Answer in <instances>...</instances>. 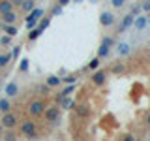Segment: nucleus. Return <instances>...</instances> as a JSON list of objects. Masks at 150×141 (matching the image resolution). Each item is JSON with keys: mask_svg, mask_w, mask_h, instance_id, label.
<instances>
[{"mask_svg": "<svg viewBox=\"0 0 150 141\" xmlns=\"http://www.w3.org/2000/svg\"><path fill=\"white\" fill-rule=\"evenodd\" d=\"M4 139H6V141H15V139H17V135L13 134V132H8V134L4 135Z\"/></svg>", "mask_w": 150, "mask_h": 141, "instance_id": "obj_37", "label": "nucleus"}, {"mask_svg": "<svg viewBox=\"0 0 150 141\" xmlns=\"http://www.w3.org/2000/svg\"><path fill=\"white\" fill-rule=\"evenodd\" d=\"M45 85L49 88H54V87H60L62 85V79L58 77V75H49V77L45 79Z\"/></svg>", "mask_w": 150, "mask_h": 141, "instance_id": "obj_16", "label": "nucleus"}, {"mask_svg": "<svg viewBox=\"0 0 150 141\" xmlns=\"http://www.w3.org/2000/svg\"><path fill=\"white\" fill-rule=\"evenodd\" d=\"M45 107H47L45 100H41V98H38V100H32L30 103H28V115L34 117V119H38V117L43 115Z\"/></svg>", "mask_w": 150, "mask_h": 141, "instance_id": "obj_1", "label": "nucleus"}, {"mask_svg": "<svg viewBox=\"0 0 150 141\" xmlns=\"http://www.w3.org/2000/svg\"><path fill=\"white\" fill-rule=\"evenodd\" d=\"M36 25H38V21H34V19H28V17H26V28H28V30L36 28Z\"/></svg>", "mask_w": 150, "mask_h": 141, "instance_id": "obj_34", "label": "nucleus"}, {"mask_svg": "<svg viewBox=\"0 0 150 141\" xmlns=\"http://www.w3.org/2000/svg\"><path fill=\"white\" fill-rule=\"evenodd\" d=\"M4 90H6L8 98H13V96H17V92H19V85L15 81H9L6 87H4Z\"/></svg>", "mask_w": 150, "mask_h": 141, "instance_id": "obj_13", "label": "nucleus"}, {"mask_svg": "<svg viewBox=\"0 0 150 141\" xmlns=\"http://www.w3.org/2000/svg\"><path fill=\"white\" fill-rule=\"evenodd\" d=\"M0 124H2L6 130H11V128H15V126H17V115H15V113H11V111H6V113H2V119H0Z\"/></svg>", "mask_w": 150, "mask_h": 141, "instance_id": "obj_4", "label": "nucleus"}, {"mask_svg": "<svg viewBox=\"0 0 150 141\" xmlns=\"http://www.w3.org/2000/svg\"><path fill=\"white\" fill-rule=\"evenodd\" d=\"M146 122H148V126H150V115H148V117H146Z\"/></svg>", "mask_w": 150, "mask_h": 141, "instance_id": "obj_42", "label": "nucleus"}, {"mask_svg": "<svg viewBox=\"0 0 150 141\" xmlns=\"http://www.w3.org/2000/svg\"><path fill=\"white\" fill-rule=\"evenodd\" d=\"M116 53L120 56H128L131 53V45L126 43V41H120V43H116Z\"/></svg>", "mask_w": 150, "mask_h": 141, "instance_id": "obj_14", "label": "nucleus"}, {"mask_svg": "<svg viewBox=\"0 0 150 141\" xmlns=\"http://www.w3.org/2000/svg\"><path fill=\"white\" fill-rule=\"evenodd\" d=\"M120 141H137V137H135L133 134H122L120 135Z\"/></svg>", "mask_w": 150, "mask_h": 141, "instance_id": "obj_32", "label": "nucleus"}, {"mask_svg": "<svg viewBox=\"0 0 150 141\" xmlns=\"http://www.w3.org/2000/svg\"><path fill=\"white\" fill-rule=\"evenodd\" d=\"M9 9H13V4L9 2V0H0V15L9 11Z\"/></svg>", "mask_w": 150, "mask_h": 141, "instance_id": "obj_22", "label": "nucleus"}, {"mask_svg": "<svg viewBox=\"0 0 150 141\" xmlns=\"http://www.w3.org/2000/svg\"><path fill=\"white\" fill-rule=\"evenodd\" d=\"M34 8H36V0H23V4H21V9H23L25 13L32 11Z\"/></svg>", "mask_w": 150, "mask_h": 141, "instance_id": "obj_18", "label": "nucleus"}, {"mask_svg": "<svg viewBox=\"0 0 150 141\" xmlns=\"http://www.w3.org/2000/svg\"><path fill=\"white\" fill-rule=\"evenodd\" d=\"M98 68H100V58L96 56V58H92L88 62V70H98Z\"/></svg>", "mask_w": 150, "mask_h": 141, "instance_id": "obj_29", "label": "nucleus"}, {"mask_svg": "<svg viewBox=\"0 0 150 141\" xmlns=\"http://www.w3.org/2000/svg\"><path fill=\"white\" fill-rule=\"evenodd\" d=\"M40 92L47 94V92H49V87H47V85H41V87H40Z\"/></svg>", "mask_w": 150, "mask_h": 141, "instance_id": "obj_39", "label": "nucleus"}, {"mask_svg": "<svg viewBox=\"0 0 150 141\" xmlns=\"http://www.w3.org/2000/svg\"><path fill=\"white\" fill-rule=\"evenodd\" d=\"M69 2H71V0H58V2H56V4H60V6H62V8H66V6H68Z\"/></svg>", "mask_w": 150, "mask_h": 141, "instance_id": "obj_38", "label": "nucleus"}, {"mask_svg": "<svg viewBox=\"0 0 150 141\" xmlns=\"http://www.w3.org/2000/svg\"><path fill=\"white\" fill-rule=\"evenodd\" d=\"M2 132H4V126H2V124H0V134H2Z\"/></svg>", "mask_w": 150, "mask_h": 141, "instance_id": "obj_43", "label": "nucleus"}, {"mask_svg": "<svg viewBox=\"0 0 150 141\" xmlns=\"http://www.w3.org/2000/svg\"><path fill=\"white\" fill-rule=\"evenodd\" d=\"M133 19H135L133 13H128V15H124V19L120 21L118 28H116V30H118V34H120V32H126V30H128V28H129L131 25H133Z\"/></svg>", "mask_w": 150, "mask_h": 141, "instance_id": "obj_9", "label": "nucleus"}, {"mask_svg": "<svg viewBox=\"0 0 150 141\" xmlns=\"http://www.w3.org/2000/svg\"><path fill=\"white\" fill-rule=\"evenodd\" d=\"M77 81V75H71V73H66L62 77V85H69V83H75Z\"/></svg>", "mask_w": 150, "mask_h": 141, "instance_id": "obj_27", "label": "nucleus"}, {"mask_svg": "<svg viewBox=\"0 0 150 141\" xmlns=\"http://www.w3.org/2000/svg\"><path fill=\"white\" fill-rule=\"evenodd\" d=\"M111 4H112V8L118 9V8H122V6L126 4V0H111Z\"/></svg>", "mask_w": 150, "mask_h": 141, "instance_id": "obj_35", "label": "nucleus"}, {"mask_svg": "<svg viewBox=\"0 0 150 141\" xmlns=\"http://www.w3.org/2000/svg\"><path fill=\"white\" fill-rule=\"evenodd\" d=\"M115 21H116V17H115V13H112V11H101L100 13V25L112 26V25H115Z\"/></svg>", "mask_w": 150, "mask_h": 141, "instance_id": "obj_6", "label": "nucleus"}, {"mask_svg": "<svg viewBox=\"0 0 150 141\" xmlns=\"http://www.w3.org/2000/svg\"><path fill=\"white\" fill-rule=\"evenodd\" d=\"M43 13H45V9H43V8H38V6H36L34 9H32V11H28V13H26V17H28V19H34V21H40V19L43 17Z\"/></svg>", "mask_w": 150, "mask_h": 141, "instance_id": "obj_15", "label": "nucleus"}, {"mask_svg": "<svg viewBox=\"0 0 150 141\" xmlns=\"http://www.w3.org/2000/svg\"><path fill=\"white\" fill-rule=\"evenodd\" d=\"M45 119V122H51V124H56V122L60 120V107L58 105H51V107H45L43 115H41Z\"/></svg>", "mask_w": 150, "mask_h": 141, "instance_id": "obj_3", "label": "nucleus"}, {"mask_svg": "<svg viewBox=\"0 0 150 141\" xmlns=\"http://www.w3.org/2000/svg\"><path fill=\"white\" fill-rule=\"evenodd\" d=\"M71 109H75V115H77L79 119H86V117H90V107H88L86 103H77V105H73Z\"/></svg>", "mask_w": 150, "mask_h": 141, "instance_id": "obj_8", "label": "nucleus"}, {"mask_svg": "<svg viewBox=\"0 0 150 141\" xmlns=\"http://www.w3.org/2000/svg\"><path fill=\"white\" fill-rule=\"evenodd\" d=\"M148 141H150V139H148Z\"/></svg>", "mask_w": 150, "mask_h": 141, "instance_id": "obj_44", "label": "nucleus"}, {"mask_svg": "<svg viewBox=\"0 0 150 141\" xmlns=\"http://www.w3.org/2000/svg\"><path fill=\"white\" fill-rule=\"evenodd\" d=\"M131 13H133L135 17H137V15H141V8H139V6H137V8H133V11H131Z\"/></svg>", "mask_w": 150, "mask_h": 141, "instance_id": "obj_40", "label": "nucleus"}, {"mask_svg": "<svg viewBox=\"0 0 150 141\" xmlns=\"http://www.w3.org/2000/svg\"><path fill=\"white\" fill-rule=\"evenodd\" d=\"M109 53H111V47H107V45H100V47H98V51H96V56H98V58H107V56H109Z\"/></svg>", "mask_w": 150, "mask_h": 141, "instance_id": "obj_17", "label": "nucleus"}, {"mask_svg": "<svg viewBox=\"0 0 150 141\" xmlns=\"http://www.w3.org/2000/svg\"><path fill=\"white\" fill-rule=\"evenodd\" d=\"M146 25H148V17L146 15H137L133 19V25L131 26H135V30H144Z\"/></svg>", "mask_w": 150, "mask_h": 141, "instance_id": "obj_11", "label": "nucleus"}, {"mask_svg": "<svg viewBox=\"0 0 150 141\" xmlns=\"http://www.w3.org/2000/svg\"><path fill=\"white\" fill-rule=\"evenodd\" d=\"M9 2H11L13 6H21V4H23V0H9Z\"/></svg>", "mask_w": 150, "mask_h": 141, "instance_id": "obj_41", "label": "nucleus"}, {"mask_svg": "<svg viewBox=\"0 0 150 141\" xmlns=\"http://www.w3.org/2000/svg\"><path fill=\"white\" fill-rule=\"evenodd\" d=\"M11 40H13L11 36H8V34H2V36H0V45H2V47H8V45H11Z\"/></svg>", "mask_w": 150, "mask_h": 141, "instance_id": "obj_26", "label": "nucleus"}, {"mask_svg": "<svg viewBox=\"0 0 150 141\" xmlns=\"http://www.w3.org/2000/svg\"><path fill=\"white\" fill-rule=\"evenodd\" d=\"M101 43H103V45H107V47H112V45H115V40H112L111 36H105V38H103V41H101Z\"/></svg>", "mask_w": 150, "mask_h": 141, "instance_id": "obj_33", "label": "nucleus"}, {"mask_svg": "<svg viewBox=\"0 0 150 141\" xmlns=\"http://www.w3.org/2000/svg\"><path fill=\"white\" fill-rule=\"evenodd\" d=\"M139 8H141V11H150V0H144Z\"/></svg>", "mask_w": 150, "mask_h": 141, "instance_id": "obj_36", "label": "nucleus"}, {"mask_svg": "<svg viewBox=\"0 0 150 141\" xmlns=\"http://www.w3.org/2000/svg\"><path fill=\"white\" fill-rule=\"evenodd\" d=\"M11 62V55L9 53H0V68H6Z\"/></svg>", "mask_w": 150, "mask_h": 141, "instance_id": "obj_23", "label": "nucleus"}, {"mask_svg": "<svg viewBox=\"0 0 150 141\" xmlns=\"http://www.w3.org/2000/svg\"><path fill=\"white\" fill-rule=\"evenodd\" d=\"M41 36V30L40 28H32V30H28V41H34V40H38V38Z\"/></svg>", "mask_w": 150, "mask_h": 141, "instance_id": "obj_25", "label": "nucleus"}, {"mask_svg": "<svg viewBox=\"0 0 150 141\" xmlns=\"http://www.w3.org/2000/svg\"><path fill=\"white\" fill-rule=\"evenodd\" d=\"M56 102L60 103V109H71L75 105V98H71V94L69 96H56Z\"/></svg>", "mask_w": 150, "mask_h": 141, "instance_id": "obj_7", "label": "nucleus"}, {"mask_svg": "<svg viewBox=\"0 0 150 141\" xmlns=\"http://www.w3.org/2000/svg\"><path fill=\"white\" fill-rule=\"evenodd\" d=\"M19 130H21V135H25V137H28V139H30V137H36V135H38V124H36L34 120H30V119L23 122Z\"/></svg>", "mask_w": 150, "mask_h": 141, "instance_id": "obj_2", "label": "nucleus"}, {"mask_svg": "<svg viewBox=\"0 0 150 141\" xmlns=\"http://www.w3.org/2000/svg\"><path fill=\"white\" fill-rule=\"evenodd\" d=\"M62 6H60V4H54L53 6V11H51V17H56V15H60V13H62Z\"/></svg>", "mask_w": 150, "mask_h": 141, "instance_id": "obj_30", "label": "nucleus"}, {"mask_svg": "<svg viewBox=\"0 0 150 141\" xmlns=\"http://www.w3.org/2000/svg\"><path fill=\"white\" fill-rule=\"evenodd\" d=\"M107 75H109V72H107V70H100V68H98L96 72L90 75V81H92L94 87H103V85H105V81H107Z\"/></svg>", "mask_w": 150, "mask_h": 141, "instance_id": "obj_5", "label": "nucleus"}, {"mask_svg": "<svg viewBox=\"0 0 150 141\" xmlns=\"http://www.w3.org/2000/svg\"><path fill=\"white\" fill-rule=\"evenodd\" d=\"M0 23H6V25H15V23H17V13L13 11V9L2 13V15H0Z\"/></svg>", "mask_w": 150, "mask_h": 141, "instance_id": "obj_10", "label": "nucleus"}, {"mask_svg": "<svg viewBox=\"0 0 150 141\" xmlns=\"http://www.w3.org/2000/svg\"><path fill=\"white\" fill-rule=\"evenodd\" d=\"M28 66H30L28 58H23V60H21V64H19V70H21V72H28Z\"/></svg>", "mask_w": 150, "mask_h": 141, "instance_id": "obj_31", "label": "nucleus"}, {"mask_svg": "<svg viewBox=\"0 0 150 141\" xmlns=\"http://www.w3.org/2000/svg\"><path fill=\"white\" fill-rule=\"evenodd\" d=\"M49 25H51V17H41L40 21H38V25H36V26L40 28L41 32H43V30H45V28L49 26Z\"/></svg>", "mask_w": 150, "mask_h": 141, "instance_id": "obj_24", "label": "nucleus"}, {"mask_svg": "<svg viewBox=\"0 0 150 141\" xmlns=\"http://www.w3.org/2000/svg\"><path fill=\"white\" fill-rule=\"evenodd\" d=\"M9 107H11V102H9V98H0V113H6L9 111Z\"/></svg>", "mask_w": 150, "mask_h": 141, "instance_id": "obj_20", "label": "nucleus"}, {"mask_svg": "<svg viewBox=\"0 0 150 141\" xmlns=\"http://www.w3.org/2000/svg\"><path fill=\"white\" fill-rule=\"evenodd\" d=\"M21 51H23V47H21V45H15V47H13L11 53H9V55H11V60H17V58H19V55H21Z\"/></svg>", "mask_w": 150, "mask_h": 141, "instance_id": "obj_28", "label": "nucleus"}, {"mask_svg": "<svg viewBox=\"0 0 150 141\" xmlns=\"http://www.w3.org/2000/svg\"><path fill=\"white\" fill-rule=\"evenodd\" d=\"M75 92V83H69V85H66V87L60 90L58 96H69V94H73Z\"/></svg>", "mask_w": 150, "mask_h": 141, "instance_id": "obj_21", "label": "nucleus"}, {"mask_svg": "<svg viewBox=\"0 0 150 141\" xmlns=\"http://www.w3.org/2000/svg\"><path fill=\"white\" fill-rule=\"evenodd\" d=\"M0 28L4 30V34H8V36H11V38H17V34H19V28L15 25H6V23H0Z\"/></svg>", "mask_w": 150, "mask_h": 141, "instance_id": "obj_12", "label": "nucleus"}, {"mask_svg": "<svg viewBox=\"0 0 150 141\" xmlns=\"http://www.w3.org/2000/svg\"><path fill=\"white\" fill-rule=\"evenodd\" d=\"M124 70H126L124 62H115V64H112L111 68H109V72H111V73H116V75H118V73H124Z\"/></svg>", "mask_w": 150, "mask_h": 141, "instance_id": "obj_19", "label": "nucleus"}]
</instances>
